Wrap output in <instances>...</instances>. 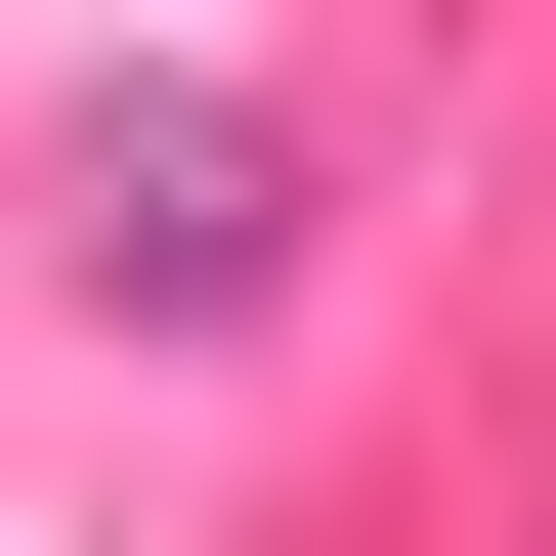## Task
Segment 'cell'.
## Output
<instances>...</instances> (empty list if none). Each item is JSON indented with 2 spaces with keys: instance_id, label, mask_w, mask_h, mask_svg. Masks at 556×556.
<instances>
[{
  "instance_id": "1",
  "label": "cell",
  "mask_w": 556,
  "mask_h": 556,
  "mask_svg": "<svg viewBox=\"0 0 556 556\" xmlns=\"http://www.w3.org/2000/svg\"><path fill=\"white\" fill-rule=\"evenodd\" d=\"M86 300H129V343H257L300 300V172L214 129V86H129V129H86Z\"/></svg>"
}]
</instances>
